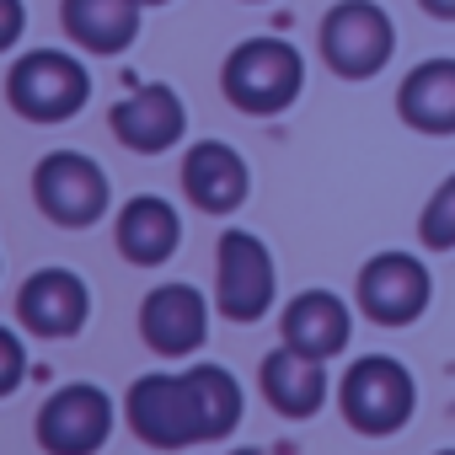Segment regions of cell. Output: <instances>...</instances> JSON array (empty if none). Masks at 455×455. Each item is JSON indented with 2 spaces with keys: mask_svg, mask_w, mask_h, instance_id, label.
Listing matches in <instances>:
<instances>
[{
  "mask_svg": "<svg viewBox=\"0 0 455 455\" xmlns=\"http://www.w3.org/2000/svg\"><path fill=\"white\" fill-rule=\"evenodd\" d=\"M113 418L118 407L97 380H70L44 396L33 418V439L44 455H97L113 439Z\"/></svg>",
  "mask_w": 455,
  "mask_h": 455,
  "instance_id": "cell-8",
  "label": "cell"
},
{
  "mask_svg": "<svg viewBox=\"0 0 455 455\" xmlns=\"http://www.w3.org/2000/svg\"><path fill=\"white\" fill-rule=\"evenodd\" d=\"M22 33H28V6H22V0H0V54L17 49Z\"/></svg>",
  "mask_w": 455,
  "mask_h": 455,
  "instance_id": "cell-21",
  "label": "cell"
},
{
  "mask_svg": "<svg viewBox=\"0 0 455 455\" xmlns=\"http://www.w3.org/2000/svg\"><path fill=\"white\" fill-rule=\"evenodd\" d=\"M247 418V391L225 364H193L182 375H140L124 391V423L150 450H193L231 439Z\"/></svg>",
  "mask_w": 455,
  "mask_h": 455,
  "instance_id": "cell-1",
  "label": "cell"
},
{
  "mask_svg": "<svg viewBox=\"0 0 455 455\" xmlns=\"http://www.w3.org/2000/svg\"><path fill=\"white\" fill-rule=\"evenodd\" d=\"M140 338L156 359H193L209 343V300L193 284H156L140 300Z\"/></svg>",
  "mask_w": 455,
  "mask_h": 455,
  "instance_id": "cell-12",
  "label": "cell"
},
{
  "mask_svg": "<svg viewBox=\"0 0 455 455\" xmlns=\"http://www.w3.org/2000/svg\"><path fill=\"white\" fill-rule=\"evenodd\" d=\"M22 380H28V343L12 327H0V402L17 396Z\"/></svg>",
  "mask_w": 455,
  "mask_h": 455,
  "instance_id": "cell-20",
  "label": "cell"
},
{
  "mask_svg": "<svg viewBox=\"0 0 455 455\" xmlns=\"http://www.w3.org/2000/svg\"><path fill=\"white\" fill-rule=\"evenodd\" d=\"M113 242L118 258L134 268H161L172 263V252L182 247V214L161 198V193H134L118 220H113Z\"/></svg>",
  "mask_w": 455,
  "mask_h": 455,
  "instance_id": "cell-15",
  "label": "cell"
},
{
  "mask_svg": "<svg viewBox=\"0 0 455 455\" xmlns=\"http://www.w3.org/2000/svg\"><path fill=\"white\" fill-rule=\"evenodd\" d=\"M279 300V268L263 236L252 231H225L214 247V311L236 327H252Z\"/></svg>",
  "mask_w": 455,
  "mask_h": 455,
  "instance_id": "cell-7",
  "label": "cell"
},
{
  "mask_svg": "<svg viewBox=\"0 0 455 455\" xmlns=\"http://www.w3.org/2000/svg\"><path fill=\"white\" fill-rule=\"evenodd\" d=\"M220 92L247 118H279L306 92V60L290 38H247L225 54Z\"/></svg>",
  "mask_w": 455,
  "mask_h": 455,
  "instance_id": "cell-2",
  "label": "cell"
},
{
  "mask_svg": "<svg viewBox=\"0 0 455 455\" xmlns=\"http://www.w3.org/2000/svg\"><path fill=\"white\" fill-rule=\"evenodd\" d=\"M316 49L338 81H375L396 54V22L380 0H338L316 28Z\"/></svg>",
  "mask_w": 455,
  "mask_h": 455,
  "instance_id": "cell-4",
  "label": "cell"
},
{
  "mask_svg": "<svg viewBox=\"0 0 455 455\" xmlns=\"http://www.w3.org/2000/svg\"><path fill=\"white\" fill-rule=\"evenodd\" d=\"M6 102L28 124H65L92 102V70L65 49H28L6 76Z\"/></svg>",
  "mask_w": 455,
  "mask_h": 455,
  "instance_id": "cell-5",
  "label": "cell"
},
{
  "mask_svg": "<svg viewBox=\"0 0 455 455\" xmlns=\"http://www.w3.org/2000/svg\"><path fill=\"white\" fill-rule=\"evenodd\" d=\"M145 6H166V0H145Z\"/></svg>",
  "mask_w": 455,
  "mask_h": 455,
  "instance_id": "cell-24",
  "label": "cell"
},
{
  "mask_svg": "<svg viewBox=\"0 0 455 455\" xmlns=\"http://www.w3.org/2000/svg\"><path fill=\"white\" fill-rule=\"evenodd\" d=\"M17 322L33 332V338H49V343H65L76 332H86L92 322V290L76 268H38L22 279L17 290Z\"/></svg>",
  "mask_w": 455,
  "mask_h": 455,
  "instance_id": "cell-10",
  "label": "cell"
},
{
  "mask_svg": "<svg viewBox=\"0 0 455 455\" xmlns=\"http://www.w3.org/2000/svg\"><path fill=\"white\" fill-rule=\"evenodd\" d=\"M108 129H113V140H118L124 150H134V156H166V150H177L182 134H188V108H182L177 86L150 81V86H134L124 102H113Z\"/></svg>",
  "mask_w": 455,
  "mask_h": 455,
  "instance_id": "cell-11",
  "label": "cell"
},
{
  "mask_svg": "<svg viewBox=\"0 0 455 455\" xmlns=\"http://www.w3.org/2000/svg\"><path fill=\"white\" fill-rule=\"evenodd\" d=\"M140 17H145V0H65L60 6L70 44H81L86 54H108V60L140 38Z\"/></svg>",
  "mask_w": 455,
  "mask_h": 455,
  "instance_id": "cell-18",
  "label": "cell"
},
{
  "mask_svg": "<svg viewBox=\"0 0 455 455\" xmlns=\"http://www.w3.org/2000/svg\"><path fill=\"white\" fill-rule=\"evenodd\" d=\"M33 204L60 231H92L113 209V182L86 150H49L33 166Z\"/></svg>",
  "mask_w": 455,
  "mask_h": 455,
  "instance_id": "cell-6",
  "label": "cell"
},
{
  "mask_svg": "<svg viewBox=\"0 0 455 455\" xmlns=\"http://www.w3.org/2000/svg\"><path fill=\"white\" fill-rule=\"evenodd\" d=\"M231 455H268V450H252V444H247V450H231Z\"/></svg>",
  "mask_w": 455,
  "mask_h": 455,
  "instance_id": "cell-23",
  "label": "cell"
},
{
  "mask_svg": "<svg viewBox=\"0 0 455 455\" xmlns=\"http://www.w3.org/2000/svg\"><path fill=\"white\" fill-rule=\"evenodd\" d=\"M182 193L204 214H236L252 193V166L242 161L236 145L225 140H198L182 156Z\"/></svg>",
  "mask_w": 455,
  "mask_h": 455,
  "instance_id": "cell-13",
  "label": "cell"
},
{
  "mask_svg": "<svg viewBox=\"0 0 455 455\" xmlns=\"http://www.w3.org/2000/svg\"><path fill=\"white\" fill-rule=\"evenodd\" d=\"M423 6V17H434V22H455V0H418Z\"/></svg>",
  "mask_w": 455,
  "mask_h": 455,
  "instance_id": "cell-22",
  "label": "cell"
},
{
  "mask_svg": "<svg viewBox=\"0 0 455 455\" xmlns=\"http://www.w3.org/2000/svg\"><path fill=\"white\" fill-rule=\"evenodd\" d=\"M354 300L375 327H412L434 300L428 263L418 252H375L354 279Z\"/></svg>",
  "mask_w": 455,
  "mask_h": 455,
  "instance_id": "cell-9",
  "label": "cell"
},
{
  "mask_svg": "<svg viewBox=\"0 0 455 455\" xmlns=\"http://www.w3.org/2000/svg\"><path fill=\"white\" fill-rule=\"evenodd\" d=\"M348 338H354V311L332 290H300L279 316V343H290L295 354L322 359V364L338 359L348 348Z\"/></svg>",
  "mask_w": 455,
  "mask_h": 455,
  "instance_id": "cell-14",
  "label": "cell"
},
{
  "mask_svg": "<svg viewBox=\"0 0 455 455\" xmlns=\"http://www.w3.org/2000/svg\"><path fill=\"white\" fill-rule=\"evenodd\" d=\"M258 386H263V402L279 418H290V423H306V418H316L327 407V370H322V359H306L290 343H279L274 354H263Z\"/></svg>",
  "mask_w": 455,
  "mask_h": 455,
  "instance_id": "cell-16",
  "label": "cell"
},
{
  "mask_svg": "<svg viewBox=\"0 0 455 455\" xmlns=\"http://www.w3.org/2000/svg\"><path fill=\"white\" fill-rule=\"evenodd\" d=\"M418 242L428 252H455V172L428 193V204L418 214Z\"/></svg>",
  "mask_w": 455,
  "mask_h": 455,
  "instance_id": "cell-19",
  "label": "cell"
},
{
  "mask_svg": "<svg viewBox=\"0 0 455 455\" xmlns=\"http://www.w3.org/2000/svg\"><path fill=\"white\" fill-rule=\"evenodd\" d=\"M412 407H418V386H412L407 364L391 359V354H364V359H354L348 375L338 380V412H343V423H348L354 434H364V439H391V434H402L407 418H412Z\"/></svg>",
  "mask_w": 455,
  "mask_h": 455,
  "instance_id": "cell-3",
  "label": "cell"
},
{
  "mask_svg": "<svg viewBox=\"0 0 455 455\" xmlns=\"http://www.w3.org/2000/svg\"><path fill=\"white\" fill-rule=\"evenodd\" d=\"M434 455H455V450H434Z\"/></svg>",
  "mask_w": 455,
  "mask_h": 455,
  "instance_id": "cell-25",
  "label": "cell"
},
{
  "mask_svg": "<svg viewBox=\"0 0 455 455\" xmlns=\"http://www.w3.org/2000/svg\"><path fill=\"white\" fill-rule=\"evenodd\" d=\"M396 118L418 134H434V140H450L455 134V60L439 54V60H423L402 76L396 86Z\"/></svg>",
  "mask_w": 455,
  "mask_h": 455,
  "instance_id": "cell-17",
  "label": "cell"
}]
</instances>
